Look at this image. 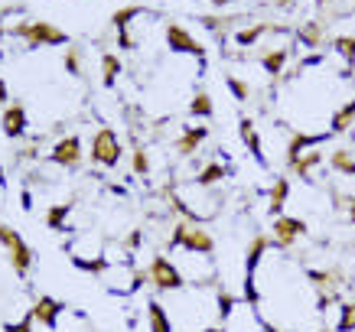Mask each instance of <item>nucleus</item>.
<instances>
[{"label": "nucleus", "instance_id": "1", "mask_svg": "<svg viewBox=\"0 0 355 332\" xmlns=\"http://www.w3.org/2000/svg\"><path fill=\"white\" fill-rule=\"evenodd\" d=\"M170 247H186L189 254L212 257V251H216V238L209 235L202 225H196V222H176V225H173Z\"/></svg>", "mask_w": 355, "mask_h": 332}, {"label": "nucleus", "instance_id": "2", "mask_svg": "<svg viewBox=\"0 0 355 332\" xmlns=\"http://www.w3.org/2000/svg\"><path fill=\"white\" fill-rule=\"evenodd\" d=\"M17 36H20L30 49H43V46H69V36H65L59 26H53V23H46V20L20 23V26H17Z\"/></svg>", "mask_w": 355, "mask_h": 332}, {"label": "nucleus", "instance_id": "3", "mask_svg": "<svg viewBox=\"0 0 355 332\" xmlns=\"http://www.w3.org/2000/svg\"><path fill=\"white\" fill-rule=\"evenodd\" d=\"M0 245H3L7 257H10L13 270H17L20 277H26V274L33 270V247L23 241L20 231H17V228H10V225H0Z\"/></svg>", "mask_w": 355, "mask_h": 332}, {"label": "nucleus", "instance_id": "4", "mask_svg": "<svg viewBox=\"0 0 355 332\" xmlns=\"http://www.w3.org/2000/svg\"><path fill=\"white\" fill-rule=\"evenodd\" d=\"M92 163H98V166H118V160H121V140H118V134L111 128H98L95 130V137H92Z\"/></svg>", "mask_w": 355, "mask_h": 332}, {"label": "nucleus", "instance_id": "5", "mask_svg": "<svg viewBox=\"0 0 355 332\" xmlns=\"http://www.w3.org/2000/svg\"><path fill=\"white\" fill-rule=\"evenodd\" d=\"M147 274H150V283L160 293H170V290H180L186 283L183 280V274L176 270V264H173L170 257H163V254H157L150 261V268H147Z\"/></svg>", "mask_w": 355, "mask_h": 332}, {"label": "nucleus", "instance_id": "6", "mask_svg": "<svg viewBox=\"0 0 355 332\" xmlns=\"http://www.w3.org/2000/svg\"><path fill=\"white\" fill-rule=\"evenodd\" d=\"M270 235H274V245L287 251V247H293L306 235V222H303V218H293V215H277L274 225H270Z\"/></svg>", "mask_w": 355, "mask_h": 332}, {"label": "nucleus", "instance_id": "7", "mask_svg": "<svg viewBox=\"0 0 355 332\" xmlns=\"http://www.w3.org/2000/svg\"><path fill=\"white\" fill-rule=\"evenodd\" d=\"M49 160H53L55 166L76 170L78 163H82V137H76V134H65L62 140H55V147L49 150Z\"/></svg>", "mask_w": 355, "mask_h": 332}, {"label": "nucleus", "instance_id": "8", "mask_svg": "<svg viewBox=\"0 0 355 332\" xmlns=\"http://www.w3.org/2000/svg\"><path fill=\"white\" fill-rule=\"evenodd\" d=\"M166 46L173 53H186V55H196V59H205V46L196 40L189 30H183L180 23H170L166 26Z\"/></svg>", "mask_w": 355, "mask_h": 332}, {"label": "nucleus", "instance_id": "9", "mask_svg": "<svg viewBox=\"0 0 355 332\" xmlns=\"http://www.w3.org/2000/svg\"><path fill=\"white\" fill-rule=\"evenodd\" d=\"M26 128H30V118H26V107H23L20 101H13V105L3 107V114H0V130H3L7 137L10 140L23 137Z\"/></svg>", "mask_w": 355, "mask_h": 332}, {"label": "nucleus", "instance_id": "10", "mask_svg": "<svg viewBox=\"0 0 355 332\" xmlns=\"http://www.w3.org/2000/svg\"><path fill=\"white\" fill-rule=\"evenodd\" d=\"M326 137H329V134H300V130L291 134V140H287V166H293L306 150H316Z\"/></svg>", "mask_w": 355, "mask_h": 332}, {"label": "nucleus", "instance_id": "11", "mask_svg": "<svg viewBox=\"0 0 355 332\" xmlns=\"http://www.w3.org/2000/svg\"><path fill=\"white\" fill-rule=\"evenodd\" d=\"M33 320L43 322L46 329H55V322H59V313H62V303L55 300V297H40L36 306H33Z\"/></svg>", "mask_w": 355, "mask_h": 332}, {"label": "nucleus", "instance_id": "12", "mask_svg": "<svg viewBox=\"0 0 355 332\" xmlns=\"http://www.w3.org/2000/svg\"><path fill=\"white\" fill-rule=\"evenodd\" d=\"M287 199H291V180H287V176H277L268 189V209L274 215H280V209L287 205Z\"/></svg>", "mask_w": 355, "mask_h": 332}, {"label": "nucleus", "instance_id": "13", "mask_svg": "<svg viewBox=\"0 0 355 332\" xmlns=\"http://www.w3.org/2000/svg\"><path fill=\"white\" fill-rule=\"evenodd\" d=\"M238 134H241V140H245V147L251 150V157H254L258 163H264V150H261V137H258V130H254V121L241 118L238 121Z\"/></svg>", "mask_w": 355, "mask_h": 332}, {"label": "nucleus", "instance_id": "14", "mask_svg": "<svg viewBox=\"0 0 355 332\" xmlns=\"http://www.w3.org/2000/svg\"><path fill=\"white\" fill-rule=\"evenodd\" d=\"M205 137H209V128H189L183 137L176 140V153H180V157H193Z\"/></svg>", "mask_w": 355, "mask_h": 332}, {"label": "nucleus", "instance_id": "15", "mask_svg": "<svg viewBox=\"0 0 355 332\" xmlns=\"http://www.w3.org/2000/svg\"><path fill=\"white\" fill-rule=\"evenodd\" d=\"M355 124V98L345 101L343 107H336V114L329 118V134H345Z\"/></svg>", "mask_w": 355, "mask_h": 332}, {"label": "nucleus", "instance_id": "16", "mask_svg": "<svg viewBox=\"0 0 355 332\" xmlns=\"http://www.w3.org/2000/svg\"><path fill=\"white\" fill-rule=\"evenodd\" d=\"M320 163H323V150H306V153H303V157H300V160L293 163L291 170L297 173L300 180H306V182H310V180H313V170H316Z\"/></svg>", "mask_w": 355, "mask_h": 332}, {"label": "nucleus", "instance_id": "17", "mask_svg": "<svg viewBox=\"0 0 355 332\" xmlns=\"http://www.w3.org/2000/svg\"><path fill=\"white\" fill-rule=\"evenodd\" d=\"M297 40H300L306 49H316V46H323V23L320 20H306L297 30Z\"/></svg>", "mask_w": 355, "mask_h": 332}, {"label": "nucleus", "instance_id": "18", "mask_svg": "<svg viewBox=\"0 0 355 332\" xmlns=\"http://www.w3.org/2000/svg\"><path fill=\"white\" fill-rule=\"evenodd\" d=\"M270 247V238L268 235H254L251 238V245H248V274H254V268L261 264V257L268 254Z\"/></svg>", "mask_w": 355, "mask_h": 332}, {"label": "nucleus", "instance_id": "19", "mask_svg": "<svg viewBox=\"0 0 355 332\" xmlns=\"http://www.w3.org/2000/svg\"><path fill=\"white\" fill-rule=\"evenodd\" d=\"M212 114H216L212 95L209 91H196L193 101H189V118H212Z\"/></svg>", "mask_w": 355, "mask_h": 332}, {"label": "nucleus", "instance_id": "20", "mask_svg": "<svg viewBox=\"0 0 355 332\" xmlns=\"http://www.w3.org/2000/svg\"><path fill=\"white\" fill-rule=\"evenodd\" d=\"M225 180V166L222 163H205L202 170H199V176H196V186H202V189H209V186H216V182Z\"/></svg>", "mask_w": 355, "mask_h": 332}, {"label": "nucleus", "instance_id": "21", "mask_svg": "<svg viewBox=\"0 0 355 332\" xmlns=\"http://www.w3.org/2000/svg\"><path fill=\"white\" fill-rule=\"evenodd\" d=\"M147 320H150V332H173L170 316H166V310L157 300L147 303Z\"/></svg>", "mask_w": 355, "mask_h": 332}, {"label": "nucleus", "instance_id": "22", "mask_svg": "<svg viewBox=\"0 0 355 332\" xmlns=\"http://www.w3.org/2000/svg\"><path fill=\"white\" fill-rule=\"evenodd\" d=\"M329 166H333L336 173H343V176H352V180H355V157H352V150H345V147L333 150V157H329Z\"/></svg>", "mask_w": 355, "mask_h": 332}, {"label": "nucleus", "instance_id": "23", "mask_svg": "<svg viewBox=\"0 0 355 332\" xmlns=\"http://www.w3.org/2000/svg\"><path fill=\"white\" fill-rule=\"evenodd\" d=\"M118 76H121V59L114 53H105L101 55V82L111 88L118 82Z\"/></svg>", "mask_w": 355, "mask_h": 332}, {"label": "nucleus", "instance_id": "24", "mask_svg": "<svg viewBox=\"0 0 355 332\" xmlns=\"http://www.w3.org/2000/svg\"><path fill=\"white\" fill-rule=\"evenodd\" d=\"M140 13H144V10H140L137 3H128V7H121V10L111 13V26H114V30H128L130 23L140 17Z\"/></svg>", "mask_w": 355, "mask_h": 332}, {"label": "nucleus", "instance_id": "25", "mask_svg": "<svg viewBox=\"0 0 355 332\" xmlns=\"http://www.w3.org/2000/svg\"><path fill=\"white\" fill-rule=\"evenodd\" d=\"M287 55H291L287 49H274V53H264V59H261V65H264V72L277 78L280 72H284V65H287Z\"/></svg>", "mask_w": 355, "mask_h": 332}, {"label": "nucleus", "instance_id": "26", "mask_svg": "<svg viewBox=\"0 0 355 332\" xmlns=\"http://www.w3.org/2000/svg\"><path fill=\"white\" fill-rule=\"evenodd\" d=\"M62 65L69 76H82V65H85V55H82V46H65Z\"/></svg>", "mask_w": 355, "mask_h": 332}, {"label": "nucleus", "instance_id": "27", "mask_svg": "<svg viewBox=\"0 0 355 332\" xmlns=\"http://www.w3.org/2000/svg\"><path fill=\"white\" fill-rule=\"evenodd\" d=\"M333 49L345 59V65L352 69L355 65V36H336L333 40ZM349 69H345V76H349Z\"/></svg>", "mask_w": 355, "mask_h": 332}, {"label": "nucleus", "instance_id": "28", "mask_svg": "<svg viewBox=\"0 0 355 332\" xmlns=\"http://www.w3.org/2000/svg\"><path fill=\"white\" fill-rule=\"evenodd\" d=\"M264 33H270V23H258V26H251V30L235 33V43L238 46H254L261 36H264Z\"/></svg>", "mask_w": 355, "mask_h": 332}, {"label": "nucleus", "instance_id": "29", "mask_svg": "<svg viewBox=\"0 0 355 332\" xmlns=\"http://www.w3.org/2000/svg\"><path fill=\"white\" fill-rule=\"evenodd\" d=\"M336 332H355V297L349 303H343V313H339Z\"/></svg>", "mask_w": 355, "mask_h": 332}, {"label": "nucleus", "instance_id": "30", "mask_svg": "<svg viewBox=\"0 0 355 332\" xmlns=\"http://www.w3.org/2000/svg\"><path fill=\"white\" fill-rule=\"evenodd\" d=\"M69 212H72V205H69V202L53 205V209L46 212V225H49V228H69V225H65V215H69Z\"/></svg>", "mask_w": 355, "mask_h": 332}, {"label": "nucleus", "instance_id": "31", "mask_svg": "<svg viewBox=\"0 0 355 332\" xmlns=\"http://www.w3.org/2000/svg\"><path fill=\"white\" fill-rule=\"evenodd\" d=\"M130 166H134V173H137V176H147V173H150V157H147V150H144V147H134Z\"/></svg>", "mask_w": 355, "mask_h": 332}, {"label": "nucleus", "instance_id": "32", "mask_svg": "<svg viewBox=\"0 0 355 332\" xmlns=\"http://www.w3.org/2000/svg\"><path fill=\"white\" fill-rule=\"evenodd\" d=\"M225 82H228V91H232L238 101H248V98H251V88H248V82H241V78H235V76H228Z\"/></svg>", "mask_w": 355, "mask_h": 332}, {"label": "nucleus", "instance_id": "33", "mask_svg": "<svg viewBox=\"0 0 355 332\" xmlns=\"http://www.w3.org/2000/svg\"><path fill=\"white\" fill-rule=\"evenodd\" d=\"M33 313H26V316H23L20 322H7V326H3V332H33Z\"/></svg>", "mask_w": 355, "mask_h": 332}, {"label": "nucleus", "instance_id": "34", "mask_svg": "<svg viewBox=\"0 0 355 332\" xmlns=\"http://www.w3.org/2000/svg\"><path fill=\"white\" fill-rule=\"evenodd\" d=\"M232 306H235V297L222 290V293H218V313H222V316H228V313H232Z\"/></svg>", "mask_w": 355, "mask_h": 332}, {"label": "nucleus", "instance_id": "35", "mask_svg": "<svg viewBox=\"0 0 355 332\" xmlns=\"http://www.w3.org/2000/svg\"><path fill=\"white\" fill-rule=\"evenodd\" d=\"M140 241H144V235H140V228H134V231H130V235L124 238V247H128V251H137Z\"/></svg>", "mask_w": 355, "mask_h": 332}, {"label": "nucleus", "instance_id": "36", "mask_svg": "<svg viewBox=\"0 0 355 332\" xmlns=\"http://www.w3.org/2000/svg\"><path fill=\"white\" fill-rule=\"evenodd\" d=\"M118 46L121 49H134V36H130V30H118Z\"/></svg>", "mask_w": 355, "mask_h": 332}, {"label": "nucleus", "instance_id": "37", "mask_svg": "<svg viewBox=\"0 0 355 332\" xmlns=\"http://www.w3.org/2000/svg\"><path fill=\"white\" fill-rule=\"evenodd\" d=\"M10 101V88H7V82L0 78V105H7Z\"/></svg>", "mask_w": 355, "mask_h": 332}, {"label": "nucleus", "instance_id": "38", "mask_svg": "<svg viewBox=\"0 0 355 332\" xmlns=\"http://www.w3.org/2000/svg\"><path fill=\"white\" fill-rule=\"evenodd\" d=\"M349 222H352V225H355V195H352V199H349Z\"/></svg>", "mask_w": 355, "mask_h": 332}, {"label": "nucleus", "instance_id": "39", "mask_svg": "<svg viewBox=\"0 0 355 332\" xmlns=\"http://www.w3.org/2000/svg\"><path fill=\"white\" fill-rule=\"evenodd\" d=\"M23 209H26V212L33 209V195L30 193H23Z\"/></svg>", "mask_w": 355, "mask_h": 332}, {"label": "nucleus", "instance_id": "40", "mask_svg": "<svg viewBox=\"0 0 355 332\" xmlns=\"http://www.w3.org/2000/svg\"><path fill=\"white\" fill-rule=\"evenodd\" d=\"M225 3H235V0H212V7H225Z\"/></svg>", "mask_w": 355, "mask_h": 332}, {"label": "nucleus", "instance_id": "41", "mask_svg": "<svg viewBox=\"0 0 355 332\" xmlns=\"http://www.w3.org/2000/svg\"><path fill=\"white\" fill-rule=\"evenodd\" d=\"M202 332H225L222 326H209V329H202Z\"/></svg>", "mask_w": 355, "mask_h": 332}, {"label": "nucleus", "instance_id": "42", "mask_svg": "<svg viewBox=\"0 0 355 332\" xmlns=\"http://www.w3.org/2000/svg\"><path fill=\"white\" fill-rule=\"evenodd\" d=\"M264 329H268V332H280V329H277V326H264Z\"/></svg>", "mask_w": 355, "mask_h": 332}, {"label": "nucleus", "instance_id": "43", "mask_svg": "<svg viewBox=\"0 0 355 332\" xmlns=\"http://www.w3.org/2000/svg\"><path fill=\"white\" fill-rule=\"evenodd\" d=\"M316 3H320V7H323V3H329V0H316Z\"/></svg>", "mask_w": 355, "mask_h": 332}, {"label": "nucleus", "instance_id": "44", "mask_svg": "<svg viewBox=\"0 0 355 332\" xmlns=\"http://www.w3.org/2000/svg\"><path fill=\"white\" fill-rule=\"evenodd\" d=\"M320 332H329V329H320Z\"/></svg>", "mask_w": 355, "mask_h": 332}]
</instances>
